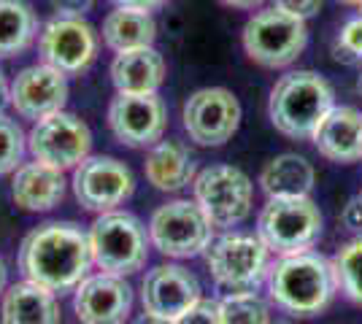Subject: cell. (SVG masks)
Segmentation results:
<instances>
[{
  "instance_id": "1",
  "label": "cell",
  "mask_w": 362,
  "mask_h": 324,
  "mask_svg": "<svg viewBox=\"0 0 362 324\" xmlns=\"http://www.w3.org/2000/svg\"><path fill=\"white\" fill-rule=\"evenodd\" d=\"M16 265L25 281L54 294L71 292L90 276L95 265L90 235L76 222H44L25 235Z\"/></svg>"
},
{
  "instance_id": "2",
  "label": "cell",
  "mask_w": 362,
  "mask_h": 324,
  "mask_svg": "<svg viewBox=\"0 0 362 324\" xmlns=\"http://www.w3.org/2000/svg\"><path fill=\"white\" fill-rule=\"evenodd\" d=\"M268 297L279 311L298 319H311L330 308L338 292L335 270L319 251L284 254L268 270Z\"/></svg>"
},
{
  "instance_id": "3",
  "label": "cell",
  "mask_w": 362,
  "mask_h": 324,
  "mask_svg": "<svg viewBox=\"0 0 362 324\" xmlns=\"http://www.w3.org/2000/svg\"><path fill=\"white\" fill-rule=\"evenodd\" d=\"M332 108L335 90L317 71H289L273 84L268 97L271 124L295 140L311 138Z\"/></svg>"
},
{
  "instance_id": "4",
  "label": "cell",
  "mask_w": 362,
  "mask_h": 324,
  "mask_svg": "<svg viewBox=\"0 0 362 324\" xmlns=\"http://www.w3.org/2000/svg\"><path fill=\"white\" fill-rule=\"evenodd\" d=\"M92 263L114 276H133L146 268L149 260V227L130 211H106L98 214L90 224Z\"/></svg>"
},
{
  "instance_id": "5",
  "label": "cell",
  "mask_w": 362,
  "mask_h": 324,
  "mask_svg": "<svg viewBox=\"0 0 362 324\" xmlns=\"http://www.w3.org/2000/svg\"><path fill=\"white\" fill-rule=\"evenodd\" d=\"M322 211L308 195L305 198H268L257 216V238L271 254H300L311 251L322 235Z\"/></svg>"
},
{
  "instance_id": "6",
  "label": "cell",
  "mask_w": 362,
  "mask_h": 324,
  "mask_svg": "<svg viewBox=\"0 0 362 324\" xmlns=\"http://www.w3.org/2000/svg\"><path fill=\"white\" fill-rule=\"evenodd\" d=\"M206 268L227 292H255L268 278L271 251L252 232L227 230L206 248Z\"/></svg>"
},
{
  "instance_id": "7",
  "label": "cell",
  "mask_w": 362,
  "mask_h": 324,
  "mask_svg": "<svg viewBox=\"0 0 362 324\" xmlns=\"http://www.w3.org/2000/svg\"><path fill=\"white\" fill-rule=\"evenodd\" d=\"M241 44L246 57L262 68H289L308 47V28L303 19L279 8H259L243 25Z\"/></svg>"
},
{
  "instance_id": "8",
  "label": "cell",
  "mask_w": 362,
  "mask_h": 324,
  "mask_svg": "<svg viewBox=\"0 0 362 324\" xmlns=\"http://www.w3.org/2000/svg\"><path fill=\"white\" fill-rule=\"evenodd\" d=\"M192 192L214 230H233L252 216L255 184L241 168L209 165L195 176Z\"/></svg>"
},
{
  "instance_id": "9",
  "label": "cell",
  "mask_w": 362,
  "mask_h": 324,
  "mask_svg": "<svg viewBox=\"0 0 362 324\" xmlns=\"http://www.w3.org/2000/svg\"><path fill=\"white\" fill-rule=\"evenodd\" d=\"M149 238L163 257L192 260L211 246L214 227L195 200H170L151 214Z\"/></svg>"
},
{
  "instance_id": "10",
  "label": "cell",
  "mask_w": 362,
  "mask_h": 324,
  "mask_svg": "<svg viewBox=\"0 0 362 324\" xmlns=\"http://www.w3.org/2000/svg\"><path fill=\"white\" fill-rule=\"evenodd\" d=\"M100 52V32L84 16H52L38 32L41 62L57 68L65 76L90 71Z\"/></svg>"
},
{
  "instance_id": "11",
  "label": "cell",
  "mask_w": 362,
  "mask_h": 324,
  "mask_svg": "<svg viewBox=\"0 0 362 324\" xmlns=\"http://www.w3.org/2000/svg\"><path fill=\"white\" fill-rule=\"evenodd\" d=\"M28 152L33 160L46 162L52 168L74 170L92 152V130L84 119L71 111H57L33 122L28 133Z\"/></svg>"
},
{
  "instance_id": "12",
  "label": "cell",
  "mask_w": 362,
  "mask_h": 324,
  "mask_svg": "<svg viewBox=\"0 0 362 324\" xmlns=\"http://www.w3.org/2000/svg\"><path fill=\"white\" fill-rule=\"evenodd\" d=\"M74 198L90 214L117 211L122 203H127L136 192V176L130 165H124L117 157H87L81 165L74 168Z\"/></svg>"
},
{
  "instance_id": "13",
  "label": "cell",
  "mask_w": 362,
  "mask_h": 324,
  "mask_svg": "<svg viewBox=\"0 0 362 324\" xmlns=\"http://www.w3.org/2000/svg\"><path fill=\"white\" fill-rule=\"evenodd\" d=\"M181 122L184 133L197 146H225L238 133L241 103L225 87H203L187 97Z\"/></svg>"
},
{
  "instance_id": "14",
  "label": "cell",
  "mask_w": 362,
  "mask_h": 324,
  "mask_svg": "<svg viewBox=\"0 0 362 324\" xmlns=\"http://www.w3.org/2000/svg\"><path fill=\"white\" fill-rule=\"evenodd\" d=\"M108 130L122 146L151 149L168 130V106L160 95H122L108 103Z\"/></svg>"
},
{
  "instance_id": "15",
  "label": "cell",
  "mask_w": 362,
  "mask_h": 324,
  "mask_svg": "<svg viewBox=\"0 0 362 324\" xmlns=\"http://www.w3.org/2000/svg\"><path fill=\"white\" fill-rule=\"evenodd\" d=\"M200 281L184 265H157L141 281V306L160 322L170 324L203 297Z\"/></svg>"
},
{
  "instance_id": "16",
  "label": "cell",
  "mask_w": 362,
  "mask_h": 324,
  "mask_svg": "<svg viewBox=\"0 0 362 324\" xmlns=\"http://www.w3.org/2000/svg\"><path fill=\"white\" fill-rule=\"evenodd\" d=\"M68 76L60 73L57 68L46 65V62H35L22 68L14 76L11 87H8V103L22 119H44L57 111H65L68 103Z\"/></svg>"
},
{
  "instance_id": "17",
  "label": "cell",
  "mask_w": 362,
  "mask_h": 324,
  "mask_svg": "<svg viewBox=\"0 0 362 324\" xmlns=\"http://www.w3.org/2000/svg\"><path fill=\"white\" fill-rule=\"evenodd\" d=\"M74 311L81 324H124L133 313V287L124 276L92 273L74 289Z\"/></svg>"
},
{
  "instance_id": "18",
  "label": "cell",
  "mask_w": 362,
  "mask_h": 324,
  "mask_svg": "<svg viewBox=\"0 0 362 324\" xmlns=\"http://www.w3.org/2000/svg\"><path fill=\"white\" fill-rule=\"evenodd\" d=\"M68 195L65 170L30 160L11 173V198L22 211L44 214L57 208Z\"/></svg>"
},
{
  "instance_id": "19",
  "label": "cell",
  "mask_w": 362,
  "mask_h": 324,
  "mask_svg": "<svg viewBox=\"0 0 362 324\" xmlns=\"http://www.w3.org/2000/svg\"><path fill=\"white\" fill-rule=\"evenodd\" d=\"M317 152L330 162H357L362 160V111L351 106H335L322 119L311 136Z\"/></svg>"
},
{
  "instance_id": "20",
  "label": "cell",
  "mask_w": 362,
  "mask_h": 324,
  "mask_svg": "<svg viewBox=\"0 0 362 324\" xmlns=\"http://www.w3.org/2000/svg\"><path fill=\"white\" fill-rule=\"evenodd\" d=\"M111 81L122 95H157L165 81V60L154 47L119 52L111 62Z\"/></svg>"
},
{
  "instance_id": "21",
  "label": "cell",
  "mask_w": 362,
  "mask_h": 324,
  "mask_svg": "<svg viewBox=\"0 0 362 324\" xmlns=\"http://www.w3.org/2000/svg\"><path fill=\"white\" fill-rule=\"evenodd\" d=\"M146 181L160 192H181L197 176L195 155L181 140H160L146 152Z\"/></svg>"
},
{
  "instance_id": "22",
  "label": "cell",
  "mask_w": 362,
  "mask_h": 324,
  "mask_svg": "<svg viewBox=\"0 0 362 324\" xmlns=\"http://www.w3.org/2000/svg\"><path fill=\"white\" fill-rule=\"evenodd\" d=\"M0 324H60L57 294L33 281H19L3 292Z\"/></svg>"
},
{
  "instance_id": "23",
  "label": "cell",
  "mask_w": 362,
  "mask_h": 324,
  "mask_svg": "<svg viewBox=\"0 0 362 324\" xmlns=\"http://www.w3.org/2000/svg\"><path fill=\"white\" fill-rule=\"evenodd\" d=\"M154 38H157L154 16L149 11H138V8L117 6L114 11H108V16L103 19V28H100V41L114 54L154 47Z\"/></svg>"
},
{
  "instance_id": "24",
  "label": "cell",
  "mask_w": 362,
  "mask_h": 324,
  "mask_svg": "<svg viewBox=\"0 0 362 324\" xmlns=\"http://www.w3.org/2000/svg\"><path fill=\"white\" fill-rule=\"evenodd\" d=\"M317 181L314 165L300 155H279L259 173V186L268 198H305Z\"/></svg>"
},
{
  "instance_id": "25",
  "label": "cell",
  "mask_w": 362,
  "mask_h": 324,
  "mask_svg": "<svg viewBox=\"0 0 362 324\" xmlns=\"http://www.w3.org/2000/svg\"><path fill=\"white\" fill-rule=\"evenodd\" d=\"M38 32V16L28 0H0V60L25 54Z\"/></svg>"
},
{
  "instance_id": "26",
  "label": "cell",
  "mask_w": 362,
  "mask_h": 324,
  "mask_svg": "<svg viewBox=\"0 0 362 324\" xmlns=\"http://www.w3.org/2000/svg\"><path fill=\"white\" fill-rule=\"evenodd\" d=\"M330 263L338 281V292H344L346 300L362 308V235L344 244Z\"/></svg>"
},
{
  "instance_id": "27",
  "label": "cell",
  "mask_w": 362,
  "mask_h": 324,
  "mask_svg": "<svg viewBox=\"0 0 362 324\" xmlns=\"http://www.w3.org/2000/svg\"><path fill=\"white\" fill-rule=\"evenodd\" d=\"M222 324H271V308L257 292H227L219 300Z\"/></svg>"
},
{
  "instance_id": "28",
  "label": "cell",
  "mask_w": 362,
  "mask_h": 324,
  "mask_svg": "<svg viewBox=\"0 0 362 324\" xmlns=\"http://www.w3.org/2000/svg\"><path fill=\"white\" fill-rule=\"evenodd\" d=\"M25 152H28L25 130L19 127L16 119L0 111V176L14 173L25 162Z\"/></svg>"
},
{
  "instance_id": "29",
  "label": "cell",
  "mask_w": 362,
  "mask_h": 324,
  "mask_svg": "<svg viewBox=\"0 0 362 324\" xmlns=\"http://www.w3.org/2000/svg\"><path fill=\"white\" fill-rule=\"evenodd\" d=\"M332 57L341 62H362V14L349 19L332 41Z\"/></svg>"
},
{
  "instance_id": "30",
  "label": "cell",
  "mask_w": 362,
  "mask_h": 324,
  "mask_svg": "<svg viewBox=\"0 0 362 324\" xmlns=\"http://www.w3.org/2000/svg\"><path fill=\"white\" fill-rule=\"evenodd\" d=\"M170 324H222V319H219V300L200 297L192 308H187Z\"/></svg>"
},
{
  "instance_id": "31",
  "label": "cell",
  "mask_w": 362,
  "mask_h": 324,
  "mask_svg": "<svg viewBox=\"0 0 362 324\" xmlns=\"http://www.w3.org/2000/svg\"><path fill=\"white\" fill-rule=\"evenodd\" d=\"M273 8H279V11H284V14H289V16H295V19L308 22L311 16L319 14L322 0H273Z\"/></svg>"
},
{
  "instance_id": "32",
  "label": "cell",
  "mask_w": 362,
  "mask_h": 324,
  "mask_svg": "<svg viewBox=\"0 0 362 324\" xmlns=\"http://www.w3.org/2000/svg\"><path fill=\"white\" fill-rule=\"evenodd\" d=\"M57 16H87L95 11L98 0H49Z\"/></svg>"
},
{
  "instance_id": "33",
  "label": "cell",
  "mask_w": 362,
  "mask_h": 324,
  "mask_svg": "<svg viewBox=\"0 0 362 324\" xmlns=\"http://www.w3.org/2000/svg\"><path fill=\"white\" fill-rule=\"evenodd\" d=\"M341 219H344L346 230L362 235V198L360 195L346 203V208H344V216H341Z\"/></svg>"
},
{
  "instance_id": "34",
  "label": "cell",
  "mask_w": 362,
  "mask_h": 324,
  "mask_svg": "<svg viewBox=\"0 0 362 324\" xmlns=\"http://www.w3.org/2000/svg\"><path fill=\"white\" fill-rule=\"evenodd\" d=\"M122 8H138V11H157L160 6H165L168 0H114Z\"/></svg>"
},
{
  "instance_id": "35",
  "label": "cell",
  "mask_w": 362,
  "mask_h": 324,
  "mask_svg": "<svg viewBox=\"0 0 362 324\" xmlns=\"http://www.w3.org/2000/svg\"><path fill=\"white\" fill-rule=\"evenodd\" d=\"M219 3H225L230 8H238V11H255L265 0H219Z\"/></svg>"
},
{
  "instance_id": "36",
  "label": "cell",
  "mask_w": 362,
  "mask_h": 324,
  "mask_svg": "<svg viewBox=\"0 0 362 324\" xmlns=\"http://www.w3.org/2000/svg\"><path fill=\"white\" fill-rule=\"evenodd\" d=\"M8 81H6V73H3V68H0V108H3V103L8 100Z\"/></svg>"
},
{
  "instance_id": "37",
  "label": "cell",
  "mask_w": 362,
  "mask_h": 324,
  "mask_svg": "<svg viewBox=\"0 0 362 324\" xmlns=\"http://www.w3.org/2000/svg\"><path fill=\"white\" fill-rule=\"evenodd\" d=\"M6 284H8V270H6V263L0 260V294L6 292Z\"/></svg>"
},
{
  "instance_id": "38",
  "label": "cell",
  "mask_w": 362,
  "mask_h": 324,
  "mask_svg": "<svg viewBox=\"0 0 362 324\" xmlns=\"http://www.w3.org/2000/svg\"><path fill=\"white\" fill-rule=\"evenodd\" d=\"M338 3H344V6H360L362 8V0H338Z\"/></svg>"
},
{
  "instance_id": "39",
  "label": "cell",
  "mask_w": 362,
  "mask_h": 324,
  "mask_svg": "<svg viewBox=\"0 0 362 324\" xmlns=\"http://www.w3.org/2000/svg\"><path fill=\"white\" fill-rule=\"evenodd\" d=\"M357 92L362 95V76H360V81H357Z\"/></svg>"
},
{
  "instance_id": "40",
  "label": "cell",
  "mask_w": 362,
  "mask_h": 324,
  "mask_svg": "<svg viewBox=\"0 0 362 324\" xmlns=\"http://www.w3.org/2000/svg\"><path fill=\"white\" fill-rule=\"evenodd\" d=\"M271 324H292V322H271Z\"/></svg>"
},
{
  "instance_id": "41",
  "label": "cell",
  "mask_w": 362,
  "mask_h": 324,
  "mask_svg": "<svg viewBox=\"0 0 362 324\" xmlns=\"http://www.w3.org/2000/svg\"><path fill=\"white\" fill-rule=\"evenodd\" d=\"M360 198H362V192H360Z\"/></svg>"
}]
</instances>
